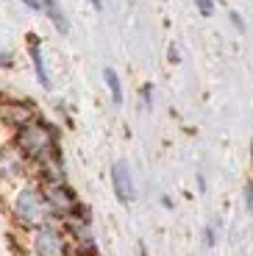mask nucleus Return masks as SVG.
Listing matches in <instances>:
<instances>
[{"label": "nucleus", "mask_w": 253, "mask_h": 256, "mask_svg": "<svg viewBox=\"0 0 253 256\" xmlns=\"http://www.w3.org/2000/svg\"><path fill=\"white\" fill-rule=\"evenodd\" d=\"M103 78H106V86H108V92H112V100L120 106V103H122V84H120V76H117L112 67H106V70H103Z\"/></svg>", "instance_id": "nucleus-10"}, {"label": "nucleus", "mask_w": 253, "mask_h": 256, "mask_svg": "<svg viewBox=\"0 0 253 256\" xmlns=\"http://www.w3.org/2000/svg\"><path fill=\"white\" fill-rule=\"evenodd\" d=\"M231 22H234L236 28H240V31H245V22H242V17L236 12H231Z\"/></svg>", "instance_id": "nucleus-14"}, {"label": "nucleus", "mask_w": 253, "mask_h": 256, "mask_svg": "<svg viewBox=\"0 0 253 256\" xmlns=\"http://www.w3.org/2000/svg\"><path fill=\"white\" fill-rule=\"evenodd\" d=\"M112 186L120 204H131L136 198V186H134V176L128 170L126 162H114L112 164Z\"/></svg>", "instance_id": "nucleus-7"}, {"label": "nucleus", "mask_w": 253, "mask_h": 256, "mask_svg": "<svg viewBox=\"0 0 253 256\" xmlns=\"http://www.w3.org/2000/svg\"><path fill=\"white\" fill-rule=\"evenodd\" d=\"M22 3H26L31 12H42V3H39V0H22Z\"/></svg>", "instance_id": "nucleus-15"}, {"label": "nucleus", "mask_w": 253, "mask_h": 256, "mask_svg": "<svg viewBox=\"0 0 253 256\" xmlns=\"http://www.w3.org/2000/svg\"><path fill=\"white\" fill-rule=\"evenodd\" d=\"M206 245H214V226L206 228Z\"/></svg>", "instance_id": "nucleus-16"}, {"label": "nucleus", "mask_w": 253, "mask_h": 256, "mask_svg": "<svg viewBox=\"0 0 253 256\" xmlns=\"http://www.w3.org/2000/svg\"><path fill=\"white\" fill-rule=\"evenodd\" d=\"M31 120H36V109L26 100H0V126L17 131Z\"/></svg>", "instance_id": "nucleus-6"}, {"label": "nucleus", "mask_w": 253, "mask_h": 256, "mask_svg": "<svg viewBox=\"0 0 253 256\" xmlns=\"http://www.w3.org/2000/svg\"><path fill=\"white\" fill-rule=\"evenodd\" d=\"M44 192V200H48V206H50V214L56 223H67L70 218H76L78 206H81V200H78L76 190H72L67 181H56V184H39Z\"/></svg>", "instance_id": "nucleus-4"}, {"label": "nucleus", "mask_w": 253, "mask_h": 256, "mask_svg": "<svg viewBox=\"0 0 253 256\" xmlns=\"http://www.w3.org/2000/svg\"><path fill=\"white\" fill-rule=\"evenodd\" d=\"M12 145L17 148V154L28 162V164H48V162L58 159V136L44 120H31L22 128H17L12 136Z\"/></svg>", "instance_id": "nucleus-1"}, {"label": "nucleus", "mask_w": 253, "mask_h": 256, "mask_svg": "<svg viewBox=\"0 0 253 256\" xmlns=\"http://www.w3.org/2000/svg\"><path fill=\"white\" fill-rule=\"evenodd\" d=\"M195 6L203 17H212V12H214V3H212V0H195Z\"/></svg>", "instance_id": "nucleus-11"}, {"label": "nucleus", "mask_w": 253, "mask_h": 256, "mask_svg": "<svg viewBox=\"0 0 253 256\" xmlns=\"http://www.w3.org/2000/svg\"><path fill=\"white\" fill-rule=\"evenodd\" d=\"M28 56H31V64H34V72H36V81L42 84L44 90H50V72H48V64H44V56H42V42L36 36H28Z\"/></svg>", "instance_id": "nucleus-8"}, {"label": "nucleus", "mask_w": 253, "mask_h": 256, "mask_svg": "<svg viewBox=\"0 0 253 256\" xmlns=\"http://www.w3.org/2000/svg\"><path fill=\"white\" fill-rule=\"evenodd\" d=\"M28 248H31L34 256H70L67 234H64L62 223H56V220L28 231Z\"/></svg>", "instance_id": "nucleus-3"}, {"label": "nucleus", "mask_w": 253, "mask_h": 256, "mask_svg": "<svg viewBox=\"0 0 253 256\" xmlns=\"http://www.w3.org/2000/svg\"><path fill=\"white\" fill-rule=\"evenodd\" d=\"M89 3H92V8H95V12H103V3H100V0H89Z\"/></svg>", "instance_id": "nucleus-17"}, {"label": "nucleus", "mask_w": 253, "mask_h": 256, "mask_svg": "<svg viewBox=\"0 0 253 256\" xmlns=\"http://www.w3.org/2000/svg\"><path fill=\"white\" fill-rule=\"evenodd\" d=\"M245 206H248V212L253 214V181L245 186Z\"/></svg>", "instance_id": "nucleus-13"}, {"label": "nucleus", "mask_w": 253, "mask_h": 256, "mask_svg": "<svg viewBox=\"0 0 253 256\" xmlns=\"http://www.w3.org/2000/svg\"><path fill=\"white\" fill-rule=\"evenodd\" d=\"M12 218L17 220V226H22L26 231H34L39 226L50 223L53 214H50V206L44 200V192L39 184L34 181H26L20 184L12 195Z\"/></svg>", "instance_id": "nucleus-2"}, {"label": "nucleus", "mask_w": 253, "mask_h": 256, "mask_svg": "<svg viewBox=\"0 0 253 256\" xmlns=\"http://www.w3.org/2000/svg\"><path fill=\"white\" fill-rule=\"evenodd\" d=\"M39 3H42V12L48 14V20L56 26L58 34H70V20H67V14L62 12V6L56 0H39Z\"/></svg>", "instance_id": "nucleus-9"}, {"label": "nucleus", "mask_w": 253, "mask_h": 256, "mask_svg": "<svg viewBox=\"0 0 253 256\" xmlns=\"http://www.w3.org/2000/svg\"><path fill=\"white\" fill-rule=\"evenodd\" d=\"M12 64H14L12 53H8V50H3V45H0V67H6V70H8Z\"/></svg>", "instance_id": "nucleus-12"}, {"label": "nucleus", "mask_w": 253, "mask_h": 256, "mask_svg": "<svg viewBox=\"0 0 253 256\" xmlns=\"http://www.w3.org/2000/svg\"><path fill=\"white\" fill-rule=\"evenodd\" d=\"M28 173V162L17 154L14 145H0V184H17L26 178Z\"/></svg>", "instance_id": "nucleus-5"}]
</instances>
